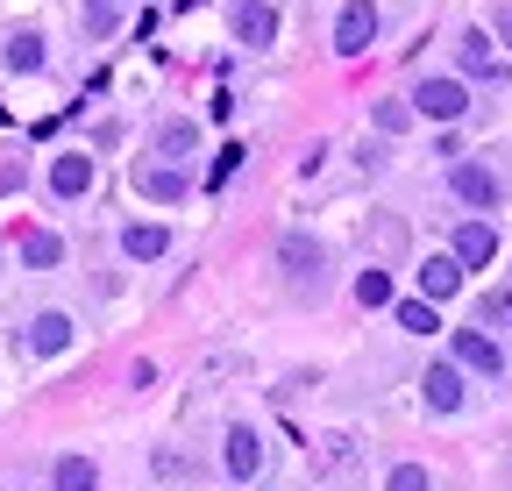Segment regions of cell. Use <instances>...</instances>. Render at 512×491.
Returning a JSON list of instances; mask_svg holds the SVG:
<instances>
[{"label":"cell","mask_w":512,"mask_h":491,"mask_svg":"<svg viewBox=\"0 0 512 491\" xmlns=\"http://www.w3.org/2000/svg\"><path fill=\"white\" fill-rule=\"evenodd\" d=\"M192 143H200V129H192V121H164V136H157V150H164V157H185Z\"/></svg>","instance_id":"d6986e66"},{"label":"cell","mask_w":512,"mask_h":491,"mask_svg":"<svg viewBox=\"0 0 512 491\" xmlns=\"http://www.w3.org/2000/svg\"><path fill=\"white\" fill-rule=\"evenodd\" d=\"M370 43H377V8H370V0H349L342 22H335V50L342 57H363Z\"/></svg>","instance_id":"7a4b0ae2"},{"label":"cell","mask_w":512,"mask_h":491,"mask_svg":"<svg viewBox=\"0 0 512 491\" xmlns=\"http://www.w3.org/2000/svg\"><path fill=\"white\" fill-rule=\"evenodd\" d=\"M505 314H512V292H491L484 299V321H505Z\"/></svg>","instance_id":"484cf974"},{"label":"cell","mask_w":512,"mask_h":491,"mask_svg":"<svg viewBox=\"0 0 512 491\" xmlns=\"http://www.w3.org/2000/svg\"><path fill=\"white\" fill-rule=\"evenodd\" d=\"M413 107L434 114V121H463L470 93H463V79H420V86H413Z\"/></svg>","instance_id":"6da1fadb"},{"label":"cell","mask_w":512,"mask_h":491,"mask_svg":"<svg viewBox=\"0 0 512 491\" xmlns=\"http://www.w3.org/2000/svg\"><path fill=\"white\" fill-rule=\"evenodd\" d=\"M121 250H128V257H136V264H157V257L171 250V235H164L157 221H136V228H128V235H121Z\"/></svg>","instance_id":"8fae6325"},{"label":"cell","mask_w":512,"mask_h":491,"mask_svg":"<svg viewBox=\"0 0 512 491\" xmlns=\"http://www.w3.org/2000/svg\"><path fill=\"white\" fill-rule=\"evenodd\" d=\"M235 36L256 43V50L278 43V8H264V0H242V8H235Z\"/></svg>","instance_id":"52a82bcc"},{"label":"cell","mask_w":512,"mask_h":491,"mask_svg":"<svg viewBox=\"0 0 512 491\" xmlns=\"http://www.w3.org/2000/svg\"><path fill=\"white\" fill-rule=\"evenodd\" d=\"M93 484H100V470H93L86 456H64V463H57V491H93Z\"/></svg>","instance_id":"2e32d148"},{"label":"cell","mask_w":512,"mask_h":491,"mask_svg":"<svg viewBox=\"0 0 512 491\" xmlns=\"http://www.w3.org/2000/svg\"><path fill=\"white\" fill-rule=\"evenodd\" d=\"M22 264H36V271H50V264H64V242H57L50 228H36V235H22Z\"/></svg>","instance_id":"5bb4252c"},{"label":"cell","mask_w":512,"mask_h":491,"mask_svg":"<svg viewBox=\"0 0 512 491\" xmlns=\"http://www.w3.org/2000/svg\"><path fill=\"white\" fill-rule=\"evenodd\" d=\"M8 65H15V72H36V65H43V36H15V43H8Z\"/></svg>","instance_id":"ffe728a7"},{"label":"cell","mask_w":512,"mask_h":491,"mask_svg":"<svg viewBox=\"0 0 512 491\" xmlns=\"http://www.w3.org/2000/svg\"><path fill=\"white\" fill-rule=\"evenodd\" d=\"M456 363H463V371H484V378H498V342L484 335V328H456Z\"/></svg>","instance_id":"8992f818"},{"label":"cell","mask_w":512,"mask_h":491,"mask_svg":"<svg viewBox=\"0 0 512 491\" xmlns=\"http://www.w3.org/2000/svg\"><path fill=\"white\" fill-rule=\"evenodd\" d=\"M86 186H93V157H79V150H72V157H57V164H50V193L79 200Z\"/></svg>","instance_id":"9c48e42d"},{"label":"cell","mask_w":512,"mask_h":491,"mask_svg":"<svg viewBox=\"0 0 512 491\" xmlns=\"http://www.w3.org/2000/svg\"><path fill=\"white\" fill-rule=\"evenodd\" d=\"M456 50H463V72H477V79H498V72H505V65H498V50H491V36H484V29H470V36H463Z\"/></svg>","instance_id":"7c38bea8"},{"label":"cell","mask_w":512,"mask_h":491,"mask_svg":"<svg viewBox=\"0 0 512 491\" xmlns=\"http://www.w3.org/2000/svg\"><path fill=\"white\" fill-rule=\"evenodd\" d=\"M64 342H72V321H64V314H36V321H29V349H36V356H57Z\"/></svg>","instance_id":"4fadbf2b"},{"label":"cell","mask_w":512,"mask_h":491,"mask_svg":"<svg viewBox=\"0 0 512 491\" xmlns=\"http://www.w3.org/2000/svg\"><path fill=\"white\" fill-rule=\"evenodd\" d=\"M143 193H150V200H164V207H171V200H178V193H185V171H171V164H157V171H143Z\"/></svg>","instance_id":"9a60e30c"},{"label":"cell","mask_w":512,"mask_h":491,"mask_svg":"<svg viewBox=\"0 0 512 491\" xmlns=\"http://www.w3.org/2000/svg\"><path fill=\"white\" fill-rule=\"evenodd\" d=\"M420 385H427V406H434V413H456V406H463V371H456V363H434Z\"/></svg>","instance_id":"ba28073f"},{"label":"cell","mask_w":512,"mask_h":491,"mask_svg":"<svg viewBox=\"0 0 512 491\" xmlns=\"http://www.w3.org/2000/svg\"><path fill=\"white\" fill-rule=\"evenodd\" d=\"M399 328H406V335H434V306H427V299H406V306H399Z\"/></svg>","instance_id":"44dd1931"},{"label":"cell","mask_w":512,"mask_h":491,"mask_svg":"<svg viewBox=\"0 0 512 491\" xmlns=\"http://www.w3.org/2000/svg\"><path fill=\"white\" fill-rule=\"evenodd\" d=\"M278 264H285V271H313V264H320V250H313L306 235H285V242H278Z\"/></svg>","instance_id":"e0dca14e"},{"label":"cell","mask_w":512,"mask_h":491,"mask_svg":"<svg viewBox=\"0 0 512 491\" xmlns=\"http://www.w3.org/2000/svg\"><path fill=\"white\" fill-rule=\"evenodd\" d=\"M356 299L363 306H384V299H392V271H363L356 278Z\"/></svg>","instance_id":"7402d4cb"},{"label":"cell","mask_w":512,"mask_h":491,"mask_svg":"<svg viewBox=\"0 0 512 491\" xmlns=\"http://www.w3.org/2000/svg\"><path fill=\"white\" fill-rule=\"evenodd\" d=\"M448 257H456L463 271L491 264V257H498V235H491V221H463V228H456V250H448Z\"/></svg>","instance_id":"5b68a950"},{"label":"cell","mask_w":512,"mask_h":491,"mask_svg":"<svg viewBox=\"0 0 512 491\" xmlns=\"http://www.w3.org/2000/svg\"><path fill=\"white\" fill-rule=\"evenodd\" d=\"M456 285H463V264L456 257H427L420 264V292L427 299H456Z\"/></svg>","instance_id":"30bf717a"},{"label":"cell","mask_w":512,"mask_h":491,"mask_svg":"<svg viewBox=\"0 0 512 491\" xmlns=\"http://www.w3.org/2000/svg\"><path fill=\"white\" fill-rule=\"evenodd\" d=\"M86 22H93V29L107 36V29H114V0H93V8H86Z\"/></svg>","instance_id":"d4e9b609"},{"label":"cell","mask_w":512,"mask_h":491,"mask_svg":"<svg viewBox=\"0 0 512 491\" xmlns=\"http://www.w3.org/2000/svg\"><path fill=\"white\" fill-rule=\"evenodd\" d=\"M221 463H228V477H256L264 470V435H256V427H228Z\"/></svg>","instance_id":"277c9868"},{"label":"cell","mask_w":512,"mask_h":491,"mask_svg":"<svg viewBox=\"0 0 512 491\" xmlns=\"http://www.w3.org/2000/svg\"><path fill=\"white\" fill-rule=\"evenodd\" d=\"M377 129L399 136V129H406V107H399V100H377Z\"/></svg>","instance_id":"cb8c5ba5"},{"label":"cell","mask_w":512,"mask_h":491,"mask_svg":"<svg viewBox=\"0 0 512 491\" xmlns=\"http://www.w3.org/2000/svg\"><path fill=\"white\" fill-rule=\"evenodd\" d=\"M498 43L512 50V8H498Z\"/></svg>","instance_id":"4316f807"},{"label":"cell","mask_w":512,"mask_h":491,"mask_svg":"<svg viewBox=\"0 0 512 491\" xmlns=\"http://www.w3.org/2000/svg\"><path fill=\"white\" fill-rule=\"evenodd\" d=\"M448 186H456L463 207H498V171L491 164H456V171H448Z\"/></svg>","instance_id":"3957f363"},{"label":"cell","mask_w":512,"mask_h":491,"mask_svg":"<svg viewBox=\"0 0 512 491\" xmlns=\"http://www.w3.org/2000/svg\"><path fill=\"white\" fill-rule=\"evenodd\" d=\"M242 157H249L242 143H221V150H214V171H207V193H221V186H228V178H235V164H242Z\"/></svg>","instance_id":"ac0fdd59"},{"label":"cell","mask_w":512,"mask_h":491,"mask_svg":"<svg viewBox=\"0 0 512 491\" xmlns=\"http://www.w3.org/2000/svg\"><path fill=\"white\" fill-rule=\"evenodd\" d=\"M384 491H434V484H427V470H420V463H399L392 477H384Z\"/></svg>","instance_id":"603a6c76"}]
</instances>
